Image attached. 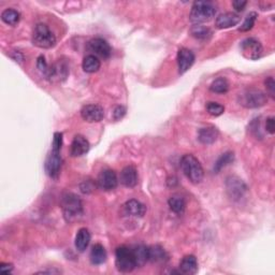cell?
<instances>
[{"label":"cell","mask_w":275,"mask_h":275,"mask_svg":"<svg viewBox=\"0 0 275 275\" xmlns=\"http://www.w3.org/2000/svg\"><path fill=\"white\" fill-rule=\"evenodd\" d=\"M181 168L183 173L191 181L193 184H199L203 180L204 172L200 161L192 154H187L182 157Z\"/></svg>","instance_id":"cell-1"},{"label":"cell","mask_w":275,"mask_h":275,"mask_svg":"<svg viewBox=\"0 0 275 275\" xmlns=\"http://www.w3.org/2000/svg\"><path fill=\"white\" fill-rule=\"evenodd\" d=\"M216 14V8L212 2L210 1H196L194 2L191 15L192 23L196 25H200L202 23L210 22L212 18Z\"/></svg>","instance_id":"cell-2"},{"label":"cell","mask_w":275,"mask_h":275,"mask_svg":"<svg viewBox=\"0 0 275 275\" xmlns=\"http://www.w3.org/2000/svg\"><path fill=\"white\" fill-rule=\"evenodd\" d=\"M239 103L246 109H258L268 102V95L257 88H246L237 97Z\"/></svg>","instance_id":"cell-3"},{"label":"cell","mask_w":275,"mask_h":275,"mask_svg":"<svg viewBox=\"0 0 275 275\" xmlns=\"http://www.w3.org/2000/svg\"><path fill=\"white\" fill-rule=\"evenodd\" d=\"M62 209L65 218L68 222H72L78 217L82 216L83 204L81 199L75 194H65L62 199Z\"/></svg>","instance_id":"cell-4"},{"label":"cell","mask_w":275,"mask_h":275,"mask_svg":"<svg viewBox=\"0 0 275 275\" xmlns=\"http://www.w3.org/2000/svg\"><path fill=\"white\" fill-rule=\"evenodd\" d=\"M115 266L121 273H129L137 268L136 259L132 253V249L126 246H119L115 250Z\"/></svg>","instance_id":"cell-5"},{"label":"cell","mask_w":275,"mask_h":275,"mask_svg":"<svg viewBox=\"0 0 275 275\" xmlns=\"http://www.w3.org/2000/svg\"><path fill=\"white\" fill-rule=\"evenodd\" d=\"M33 43L40 48H52L56 45V37L45 24H38L33 34Z\"/></svg>","instance_id":"cell-6"},{"label":"cell","mask_w":275,"mask_h":275,"mask_svg":"<svg viewBox=\"0 0 275 275\" xmlns=\"http://www.w3.org/2000/svg\"><path fill=\"white\" fill-rule=\"evenodd\" d=\"M226 189H227V194L230 199L235 201L241 200L244 195L247 192V186L241 179L237 176H229L226 180Z\"/></svg>","instance_id":"cell-7"},{"label":"cell","mask_w":275,"mask_h":275,"mask_svg":"<svg viewBox=\"0 0 275 275\" xmlns=\"http://www.w3.org/2000/svg\"><path fill=\"white\" fill-rule=\"evenodd\" d=\"M62 163H63V159H62V156H60V152L52 150L50 154H48L44 163L46 174L50 176L51 179L56 180L59 176L60 169H62Z\"/></svg>","instance_id":"cell-8"},{"label":"cell","mask_w":275,"mask_h":275,"mask_svg":"<svg viewBox=\"0 0 275 275\" xmlns=\"http://www.w3.org/2000/svg\"><path fill=\"white\" fill-rule=\"evenodd\" d=\"M262 51H264V48H262V45L258 40L254 38H247L242 41L241 52L243 56L247 59L256 60L260 58L262 55Z\"/></svg>","instance_id":"cell-9"},{"label":"cell","mask_w":275,"mask_h":275,"mask_svg":"<svg viewBox=\"0 0 275 275\" xmlns=\"http://www.w3.org/2000/svg\"><path fill=\"white\" fill-rule=\"evenodd\" d=\"M118 175H116L115 171L111 169L102 170L97 179L98 187L105 192L113 191V189L118 187Z\"/></svg>","instance_id":"cell-10"},{"label":"cell","mask_w":275,"mask_h":275,"mask_svg":"<svg viewBox=\"0 0 275 275\" xmlns=\"http://www.w3.org/2000/svg\"><path fill=\"white\" fill-rule=\"evenodd\" d=\"M81 116L87 123H98L105 118V110L99 105H86L81 110Z\"/></svg>","instance_id":"cell-11"},{"label":"cell","mask_w":275,"mask_h":275,"mask_svg":"<svg viewBox=\"0 0 275 275\" xmlns=\"http://www.w3.org/2000/svg\"><path fill=\"white\" fill-rule=\"evenodd\" d=\"M88 50L95 54V56H99L103 59H108L111 56V46L108 42L102 38H95L88 42Z\"/></svg>","instance_id":"cell-12"},{"label":"cell","mask_w":275,"mask_h":275,"mask_svg":"<svg viewBox=\"0 0 275 275\" xmlns=\"http://www.w3.org/2000/svg\"><path fill=\"white\" fill-rule=\"evenodd\" d=\"M194 63H195L194 53L186 47L180 48L178 52V66H179V72L181 75H184L185 72H187L189 69H191Z\"/></svg>","instance_id":"cell-13"},{"label":"cell","mask_w":275,"mask_h":275,"mask_svg":"<svg viewBox=\"0 0 275 275\" xmlns=\"http://www.w3.org/2000/svg\"><path fill=\"white\" fill-rule=\"evenodd\" d=\"M89 148L90 145L88 140L85 137L81 136V134H77L71 143V150H70L71 156L81 157L86 154V153H88Z\"/></svg>","instance_id":"cell-14"},{"label":"cell","mask_w":275,"mask_h":275,"mask_svg":"<svg viewBox=\"0 0 275 275\" xmlns=\"http://www.w3.org/2000/svg\"><path fill=\"white\" fill-rule=\"evenodd\" d=\"M68 73H69V69L68 67H67V65L65 63L58 62L57 64L50 67V69H48V72L46 75V79H48L50 81L59 82V81L66 80L67 77H68Z\"/></svg>","instance_id":"cell-15"},{"label":"cell","mask_w":275,"mask_h":275,"mask_svg":"<svg viewBox=\"0 0 275 275\" xmlns=\"http://www.w3.org/2000/svg\"><path fill=\"white\" fill-rule=\"evenodd\" d=\"M241 17L234 12H227V13H223L216 17L215 26L218 29H227L230 27H234L240 23Z\"/></svg>","instance_id":"cell-16"},{"label":"cell","mask_w":275,"mask_h":275,"mask_svg":"<svg viewBox=\"0 0 275 275\" xmlns=\"http://www.w3.org/2000/svg\"><path fill=\"white\" fill-rule=\"evenodd\" d=\"M218 136L219 131L215 126H206L201 128L198 131V140L205 145L213 144L217 140Z\"/></svg>","instance_id":"cell-17"},{"label":"cell","mask_w":275,"mask_h":275,"mask_svg":"<svg viewBox=\"0 0 275 275\" xmlns=\"http://www.w3.org/2000/svg\"><path fill=\"white\" fill-rule=\"evenodd\" d=\"M120 183L125 187L133 188L138 184V172L133 166L125 167L120 172Z\"/></svg>","instance_id":"cell-18"},{"label":"cell","mask_w":275,"mask_h":275,"mask_svg":"<svg viewBox=\"0 0 275 275\" xmlns=\"http://www.w3.org/2000/svg\"><path fill=\"white\" fill-rule=\"evenodd\" d=\"M124 213L128 216L143 217L146 213V206L138 200H129L124 204Z\"/></svg>","instance_id":"cell-19"},{"label":"cell","mask_w":275,"mask_h":275,"mask_svg":"<svg viewBox=\"0 0 275 275\" xmlns=\"http://www.w3.org/2000/svg\"><path fill=\"white\" fill-rule=\"evenodd\" d=\"M180 272L186 275H194L198 272V260L194 255H187L180 262Z\"/></svg>","instance_id":"cell-20"},{"label":"cell","mask_w":275,"mask_h":275,"mask_svg":"<svg viewBox=\"0 0 275 275\" xmlns=\"http://www.w3.org/2000/svg\"><path fill=\"white\" fill-rule=\"evenodd\" d=\"M168 254L160 245H154L149 247V261L153 264H162L168 260Z\"/></svg>","instance_id":"cell-21"},{"label":"cell","mask_w":275,"mask_h":275,"mask_svg":"<svg viewBox=\"0 0 275 275\" xmlns=\"http://www.w3.org/2000/svg\"><path fill=\"white\" fill-rule=\"evenodd\" d=\"M90 262L95 266H99L105 264L107 260V250L101 244H95L91 248V252L89 255Z\"/></svg>","instance_id":"cell-22"},{"label":"cell","mask_w":275,"mask_h":275,"mask_svg":"<svg viewBox=\"0 0 275 275\" xmlns=\"http://www.w3.org/2000/svg\"><path fill=\"white\" fill-rule=\"evenodd\" d=\"M90 232L86 228H81L76 236V248L79 252H85L90 243Z\"/></svg>","instance_id":"cell-23"},{"label":"cell","mask_w":275,"mask_h":275,"mask_svg":"<svg viewBox=\"0 0 275 275\" xmlns=\"http://www.w3.org/2000/svg\"><path fill=\"white\" fill-rule=\"evenodd\" d=\"M100 66H101V63H100L99 58L95 56V55H93V54L87 55L86 57H84L83 63H82L83 70L87 73L97 72L100 69Z\"/></svg>","instance_id":"cell-24"},{"label":"cell","mask_w":275,"mask_h":275,"mask_svg":"<svg viewBox=\"0 0 275 275\" xmlns=\"http://www.w3.org/2000/svg\"><path fill=\"white\" fill-rule=\"evenodd\" d=\"M169 206L172 212H174L175 214H181L184 213L185 209H186V202L185 199L182 197L181 195H173L172 197L169 199Z\"/></svg>","instance_id":"cell-25"},{"label":"cell","mask_w":275,"mask_h":275,"mask_svg":"<svg viewBox=\"0 0 275 275\" xmlns=\"http://www.w3.org/2000/svg\"><path fill=\"white\" fill-rule=\"evenodd\" d=\"M1 20L7 25L16 26L21 20V14L14 9H5L1 13Z\"/></svg>","instance_id":"cell-26"},{"label":"cell","mask_w":275,"mask_h":275,"mask_svg":"<svg viewBox=\"0 0 275 275\" xmlns=\"http://www.w3.org/2000/svg\"><path fill=\"white\" fill-rule=\"evenodd\" d=\"M132 253L134 256V259H136L137 267H142L149 261V247L144 245H139L134 249H132Z\"/></svg>","instance_id":"cell-27"},{"label":"cell","mask_w":275,"mask_h":275,"mask_svg":"<svg viewBox=\"0 0 275 275\" xmlns=\"http://www.w3.org/2000/svg\"><path fill=\"white\" fill-rule=\"evenodd\" d=\"M234 160H235L234 152L224 153V154L216 160L215 164H214V172L215 173L221 172L222 169H224L225 167H227L228 164L234 162Z\"/></svg>","instance_id":"cell-28"},{"label":"cell","mask_w":275,"mask_h":275,"mask_svg":"<svg viewBox=\"0 0 275 275\" xmlns=\"http://www.w3.org/2000/svg\"><path fill=\"white\" fill-rule=\"evenodd\" d=\"M210 90L215 94H226L229 90V82L226 78H218L212 82Z\"/></svg>","instance_id":"cell-29"},{"label":"cell","mask_w":275,"mask_h":275,"mask_svg":"<svg viewBox=\"0 0 275 275\" xmlns=\"http://www.w3.org/2000/svg\"><path fill=\"white\" fill-rule=\"evenodd\" d=\"M191 34L196 39H206L211 36V30L202 25H195L191 29Z\"/></svg>","instance_id":"cell-30"},{"label":"cell","mask_w":275,"mask_h":275,"mask_svg":"<svg viewBox=\"0 0 275 275\" xmlns=\"http://www.w3.org/2000/svg\"><path fill=\"white\" fill-rule=\"evenodd\" d=\"M257 17H258V15H257V13H256V12H250V13L245 17V20H244L241 27L239 28L240 32H243V33L249 32V30L254 27L256 20H257Z\"/></svg>","instance_id":"cell-31"},{"label":"cell","mask_w":275,"mask_h":275,"mask_svg":"<svg viewBox=\"0 0 275 275\" xmlns=\"http://www.w3.org/2000/svg\"><path fill=\"white\" fill-rule=\"evenodd\" d=\"M206 111L210 115L217 118V116H221L222 114H224L225 108H224V106L219 105V103H217V102H207Z\"/></svg>","instance_id":"cell-32"},{"label":"cell","mask_w":275,"mask_h":275,"mask_svg":"<svg viewBox=\"0 0 275 275\" xmlns=\"http://www.w3.org/2000/svg\"><path fill=\"white\" fill-rule=\"evenodd\" d=\"M62 146H63V133L55 132L53 138V143H52V150L60 152Z\"/></svg>","instance_id":"cell-33"},{"label":"cell","mask_w":275,"mask_h":275,"mask_svg":"<svg viewBox=\"0 0 275 275\" xmlns=\"http://www.w3.org/2000/svg\"><path fill=\"white\" fill-rule=\"evenodd\" d=\"M265 85H266L268 95H270L274 99V98H275V81H274V79L272 77L267 78L266 81H265Z\"/></svg>","instance_id":"cell-34"},{"label":"cell","mask_w":275,"mask_h":275,"mask_svg":"<svg viewBox=\"0 0 275 275\" xmlns=\"http://www.w3.org/2000/svg\"><path fill=\"white\" fill-rule=\"evenodd\" d=\"M37 67H38V69L46 77L48 69H50V66L47 65L44 56H39L38 57V59H37Z\"/></svg>","instance_id":"cell-35"},{"label":"cell","mask_w":275,"mask_h":275,"mask_svg":"<svg viewBox=\"0 0 275 275\" xmlns=\"http://www.w3.org/2000/svg\"><path fill=\"white\" fill-rule=\"evenodd\" d=\"M126 114V108L123 106H118L115 107L114 111H113V116L115 120H118L120 118H124V115Z\"/></svg>","instance_id":"cell-36"},{"label":"cell","mask_w":275,"mask_h":275,"mask_svg":"<svg viewBox=\"0 0 275 275\" xmlns=\"http://www.w3.org/2000/svg\"><path fill=\"white\" fill-rule=\"evenodd\" d=\"M266 130L270 134H274L275 132V125H274V118H269L266 121Z\"/></svg>","instance_id":"cell-37"},{"label":"cell","mask_w":275,"mask_h":275,"mask_svg":"<svg viewBox=\"0 0 275 275\" xmlns=\"http://www.w3.org/2000/svg\"><path fill=\"white\" fill-rule=\"evenodd\" d=\"M12 270H13V265L12 264H4V262L0 264V272L1 273L9 274L10 272H12Z\"/></svg>","instance_id":"cell-38"},{"label":"cell","mask_w":275,"mask_h":275,"mask_svg":"<svg viewBox=\"0 0 275 275\" xmlns=\"http://www.w3.org/2000/svg\"><path fill=\"white\" fill-rule=\"evenodd\" d=\"M246 4L247 2L246 1H241V0H236V1L232 2V5H234V8L236 10V11H243L244 9H245L246 7Z\"/></svg>","instance_id":"cell-39"},{"label":"cell","mask_w":275,"mask_h":275,"mask_svg":"<svg viewBox=\"0 0 275 275\" xmlns=\"http://www.w3.org/2000/svg\"><path fill=\"white\" fill-rule=\"evenodd\" d=\"M10 56L13 58L16 63H23L24 62V55L21 53V52H18V51H14L13 53H11Z\"/></svg>","instance_id":"cell-40"}]
</instances>
